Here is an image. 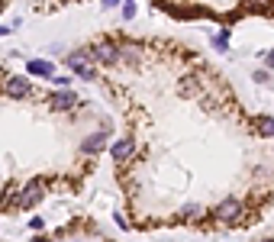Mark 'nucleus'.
<instances>
[{
    "instance_id": "obj_13",
    "label": "nucleus",
    "mask_w": 274,
    "mask_h": 242,
    "mask_svg": "<svg viewBox=\"0 0 274 242\" xmlns=\"http://www.w3.org/2000/svg\"><path fill=\"white\" fill-rule=\"evenodd\" d=\"M255 133L265 136V139H274V117H261L258 123H255Z\"/></svg>"
},
{
    "instance_id": "obj_3",
    "label": "nucleus",
    "mask_w": 274,
    "mask_h": 242,
    "mask_svg": "<svg viewBox=\"0 0 274 242\" xmlns=\"http://www.w3.org/2000/svg\"><path fill=\"white\" fill-rule=\"evenodd\" d=\"M213 217H216L219 223H239V217H242V200L226 197V200H223L216 210H213Z\"/></svg>"
},
{
    "instance_id": "obj_25",
    "label": "nucleus",
    "mask_w": 274,
    "mask_h": 242,
    "mask_svg": "<svg viewBox=\"0 0 274 242\" xmlns=\"http://www.w3.org/2000/svg\"><path fill=\"white\" fill-rule=\"evenodd\" d=\"M0 10H3V0H0Z\"/></svg>"
},
{
    "instance_id": "obj_21",
    "label": "nucleus",
    "mask_w": 274,
    "mask_h": 242,
    "mask_svg": "<svg viewBox=\"0 0 274 242\" xmlns=\"http://www.w3.org/2000/svg\"><path fill=\"white\" fill-rule=\"evenodd\" d=\"M32 242H52V239H46V236H36V239H32Z\"/></svg>"
},
{
    "instance_id": "obj_14",
    "label": "nucleus",
    "mask_w": 274,
    "mask_h": 242,
    "mask_svg": "<svg viewBox=\"0 0 274 242\" xmlns=\"http://www.w3.org/2000/svg\"><path fill=\"white\" fill-rule=\"evenodd\" d=\"M213 48H216V52H226L229 48V29H223V32L213 36Z\"/></svg>"
},
{
    "instance_id": "obj_2",
    "label": "nucleus",
    "mask_w": 274,
    "mask_h": 242,
    "mask_svg": "<svg viewBox=\"0 0 274 242\" xmlns=\"http://www.w3.org/2000/svg\"><path fill=\"white\" fill-rule=\"evenodd\" d=\"M87 55H91L94 62H100V65H116L119 62V46L110 42V39H97L94 46L87 48Z\"/></svg>"
},
{
    "instance_id": "obj_22",
    "label": "nucleus",
    "mask_w": 274,
    "mask_h": 242,
    "mask_svg": "<svg viewBox=\"0 0 274 242\" xmlns=\"http://www.w3.org/2000/svg\"><path fill=\"white\" fill-rule=\"evenodd\" d=\"M7 32H10V26H0V36H7Z\"/></svg>"
},
{
    "instance_id": "obj_11",
    "label": "nucleus",
    "mask_w": 274,
    "mask_h": 242,
    "mask_svg": "<svg viewBox=\"0 0 274 242\" xmlns=\"http://www.w3.org/2000/svg\"><path fill=\"white\" fill-rule=\"evenodd\" d=\"M197 91H200V78H197V74H187V78L178 81V94L181 97H194Z\"/></svg>"
},
{
    "instance_id": "obj_10",
    "label": "nucleus",
    "mask_w": 274,
    "mask_h": 242,
    "mask_svg": "<svg viewBox=\"0 0 274 242\" xmlns=\"http://www.w3.org/2000/svg\"><path fill=\"white\" fill-rule=\"evenodd\" d=\"M119 62H126V65H139L142 62V48L136 46V42H123V46H119Z\"/></svg>"
},
{
    "instance_id": "obj_5",
    "label": "nucleus",
    "mask_w": 274,
    "mask_h": 242,
    "mask_svg": "<svg viewBox=\"0 0 274 242\" xmlns=\"http://www.w3.org/2000/svg\"><path fill=\"white\" fill-rule=\"evenodd\" d=\"M3 94L13 97V100H23V97H29V94H32L29 78H23V74H13V78H7V84H3Z\"/></svg>"
},
{
    "instance_id": "obj_16",
    "label": "nucleus",
    "mask_w": 274,
    "mask_h": 242,
    "mask_svg": "<svg viewBox=\"0 0 274 242\" xmlns=\"http://www.w3.org/2000/svg\"><path fill=\"white\" fill-rule=\"evenodd\" d=\"M261 58H265V68L274 71V48H271V52H261Z\"/></svg>"
},
{
    "instance_id": "obj_6",
    "label": "nucleus",
    "mask_w": 274,
    "mask_h": 242,
    "mask_svg": "<svg viewBox=\"0 0 274 242\" xmlns=\"http://www.w3.org/2000/svg\"><path fill=\"white\" fill-rule=\"evenodd\" d=\"M74 103H78V94H74V91H68V87H62V91L48 94V107H52V110H74Z\"/></svg>"
},
{
    "instance_id": "obj_18",
    "label": "nucleus",
    "mask_w": 274,
    "mask_h": 242,
    "mask_svg": "<svg viewBox=\"0 0 274 242\" xmlns=\"http://www.w3.org/2000/svg\"><path fill=\"white\" fill-rule=\"evenodd\" d=\"M136 16V3H123V20H133Z\"/></svg>"
},
{
    "instance_id": "obj_17",
    "label": "nucleus",
    "mask_w": 274,
    "mask_h": 242,
    "mask_svg": "<svg viewBox=\"0 0 274 242\" xmlns=\"http://www.w3.org/2000/svg\"><path fill=\"white\" fill-rule=\"evenodd\" d=\"M29 229H36V233H39V229H46V219H42V217H32V219H29Z\"/></svg>"
},
{
    "instance_id": "obj_12",
    "label": "nucleus",
    "mask_w": 274,
    "mask_h": 242,
    "mask_svg": "<svg viewBox=\"0 0 274 242\" xmlns=\"http://www.w3.org/2000/svg\"><path fill=\"white\" fill-rule=\"evenodd\" d=\"M197 217H206V210L200 207V203H187V207H184V210L178 213V219H181V223H187V219H197Z\"/></svg>"
},
{
    "instance_id": "obj_4",
    "label": "nucleus",
    "mask_w": 274,
    "mask_h": 242,
    "mask_svg": "<svg viewBox=\"0 0 274 242\" xmlns=\"http://www.w3.org/2000/svg\"><path fill=\"white\" fill-rule=\"evenodd\" d=\"M39 200H42V181H39V178L29 181V184L16 194V207H23V210H32Z\"/></svg>"
},
{
    "instance_id": "obj_19",
    "label": "nucleus",
    "mask_w": 274,
    "mask_h": 242,
    "mask_svg": "<svg viewBox=\"0 0 274 242\" xmlns=\"http://www.w3.org/2000/svg\"><path fill=\"white\" fill-rule=\"evenodd\" d=\"M268 3L271 0H249V7H255V10H268Z\"/></svg>"
},
{
    "instance_id": "obj_15",
    "label": "nucleus",
    "mask_w": 274,
    "mask_h": 242,
    "mask_svg": "<svg viewBox=\"0 0 274 242\" xmlns=\"http://www.w3.org/2000/svg\"><path fill=\"white\" fill-rule=\"evenodd\" d=\"M251 81H255V84H271V71H268V68L251 71Z\"/></svg>"
},
{
    "instance_id": "obj_1",
    "label": "nucleus",
    "mask_w": 274,
    "mask_h": 242,
    "mask_svg": "<svg viewBox=\"0 0 274 242\" xmlns=\"http://www.w3.org/2000/svg\"><path fill=\"white\" fill-rule=\"evenodd\" d=\"M65 65H68V68L74 71L81 81H94V78H97V68L91 65V55H87V48H74L71 55H65Z\"/></svg>"
},
{
    "instance_id": "obj_8",
    "label": "nucleus",
    "mask_w": 274,
    "mask_h": 242,
    "mask_svg": "<svg viewBox=\"0 0 274 242\" xmlns=\"http://www.w3.org/2000/svg\"><path fill=\"white\" fill-rule=\"evenodd\" d=\"M26 71L36 74V78H55V65L48 58H29L26 62Z\"/></svg>"
},
{
    "instance_id": "obj_24",
    "label": "nucleus",
    "mask_w": 274,
    "mask_h": 242,
    "mask_svg": "<svg viewBox=\"0 0 274 242\" xmlns=\"http://www.w3.org/2000/svg\"><path fill=\"white\" fill-rule=\"evenodd\" d=\"M126 3H136V0H126Z\"/></svg>"
},
{
    "instance_id": "obj_7",
    "label": "nucleus",
    "mask_w": 274,
    "mask_h": 242,
    "mask_svg": "<svg viewBox=\"0 0 274 242\" xmlns=\"http://www.w3.org/2000/svg\"><path fill=\"white\" fill-rule=\"evenodd\" d=\"M133 152H136V139H133V136H123V139H116L113 145H110V155L116 158V162L133 158Z\"/></svg>"
},
{
    "instance_id": "obj_20",
    "label": "nucleus",
    "mask_w": 274,
    "mask_h": 242,
    "mask_svg": "<svg viewBox=\"0 0 274 242\" xmlns=\"http://www.w3.org/2000/svg\"><path fill=\"white\" fill-rule=\"evenodd\" d=\"M123 0H103V10H113V7H119Z\"/></svg>"
},
{
    "instance_id": "obj_9",
    "label": "nucleus",
    "mask_w": 274,
    "mask_h": 242,
    "mask_svg": "<svg viewBox=\"0 0 274 242\" xmlns=\"http://www.w3.org/2000/svg\"><path fill=\"white\" fill-rule=\"evenodd\" d=\"M100 148H107V133H103V129L100 133H91L84 142H81V152H84V155H97Z\"/></svg>"
},
{
    "instance_id": "obj_23",
    "label": "nucleus",
    "mask_w": 274,
    "mask_h": 242,
    "mask_svg": "<svg viewBox=\"0 0 274 242\" xmlns=\"http://www.w3.org/2000/svg\"><path fill=\"white\" fill-rule=\"evenodd\" d=\"M261 242H274V239H261Z\"/></svg>"
}]
</instances>
